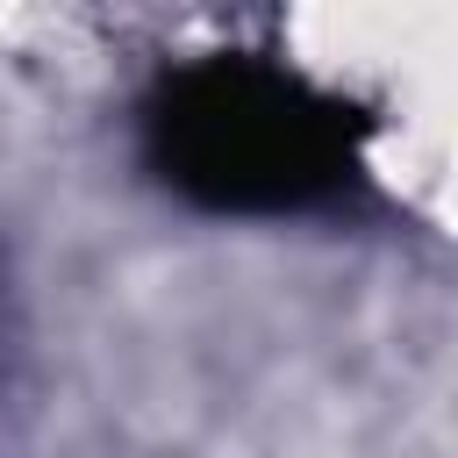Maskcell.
I'll list each match as a JSON object with an SVG mask.
<instances>
[{"mask_svg":"<svg viewBox=\"0 0 458 458\" xmlns=\"http://www.w3.org/2000/svg\"><path fill=\"white\" fill-rule=\"evenodd\" d=\"M365 129V107L258 57L186 64L143 114L157 179L215 215H286L329 200L358 172Z\"/></svg>","mask_w":458,"mask_h":458,"instance_id":"6da1fadb","label":"cell"}]
</instances>
